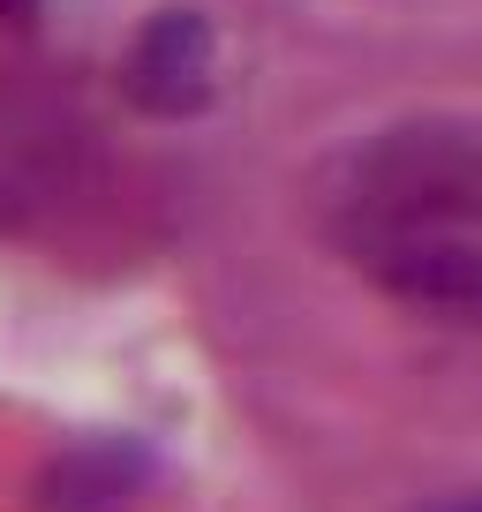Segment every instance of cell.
<instances>
[{"label":"cell","mask_w":482,"mask_h":512,"mask_svg":"<svg viewBox=\"0 0 482 512\" xmlns=\"http://www.w3.org/2000/svg\"><path fill=\"white\" fill-rule=\"evenodd\" d=\"M324 226L392 302L482 332V121L377 128L324 181Z\"/></svg>","instance_id":"cell-1"}]
</instances>
